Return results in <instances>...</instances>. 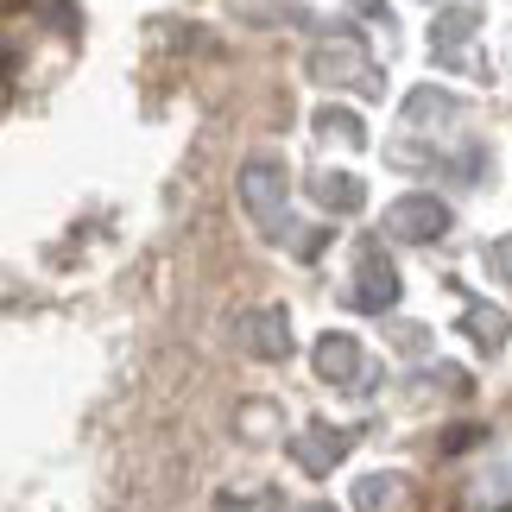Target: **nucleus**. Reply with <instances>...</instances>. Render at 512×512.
I'll use <instances>...</instances> for the list:
<instances>
[{
    "label": "nucleus",
    "instance_id": "1",
    "mask_svg": "<svg viewBox=\"0 0 512 512\" xmlns=\"http://www.w3.org/2000/svg\"><path fill=\"white\" fill-rule=\"evenodd\" d=\"M386 228L405 234V241H430V234L449 228V209L437 203V196H405V203L386 209Z\"/></svg>",
    "mask_w": 512,
    "mask_h": 512
},
{
    "label": "nucleus",
    "instance_id": "2",
    "mask_svg": "<svg viewBox=\"0 0 512 512\" xmlns=\"http://www.w3.org/2000/svg\"><path fill=\"white\" fill-rule=\"evenodd\" d=\"M279 190H285V177L272 171L266 159H253V165H247V177H241V196H247V209L266 222V234H279V222H285V203H279Z\"/></svg>",
    "mask_w": 512,
    "mask_h": 512
},
{
    "label": "nucleus",
    "instance_id": "3",
    "mask_svg": "<svg viewBox=\"0 0 512 512\" xmlns=\"http://www.w3.org/2000/svg\"><path fill=\"white\" fill-rule=\"evenodd\" d=\"M361 291H354V298L361 304H392V291H399V279H392V266H380V247H367L361 253Z\"/></svg>",
    "mask_w": 512,
    "mask_h": 512
},
{
    "label": "nucleus",
    "instance_id": "4",
    "mask_svg": "<svg viewBox=\"0 0 512 512\" xmlns=\"http://www.w3.org/2000/svg\"><path fill=\"white\" fill-rule=\"evenodd\" d=\"M317 196H323V203L329 209H361V184H354V177H317Z\"/></svg>",
    "mask_w": 512,
    "mask_h": 512
},
{
    "label": "nucleus",
    "instance_id": "5",
    "mask_svg": "<svg viewBox=\"0 0 512 512\" xmlns=\"http://www.w3.org/2000/svg\"><path fill=\"white\" fill-rule=\"evenodd\" d=\"M317 361H323V373H348V367H354V342H348V336H329V342L317 348Z\"/></svg>",
    "mask_w": 512,
    "mask_h": 512
},
{
    "label": "nucleus",
    "instance_id": "6",
    "mask_svg": "<svg viewBox=\"0 0 512 512\" xmlns=\"http://www.w3.org/2000/svg\"><path fill=\"white\" fill-rule=\"evenodd\" d=\"M500 329H506L500 310H475V342H481V348H500Z\"/></svg>",
    "mask_w": 512,
    "mask_h": 512
}]
</instances>
